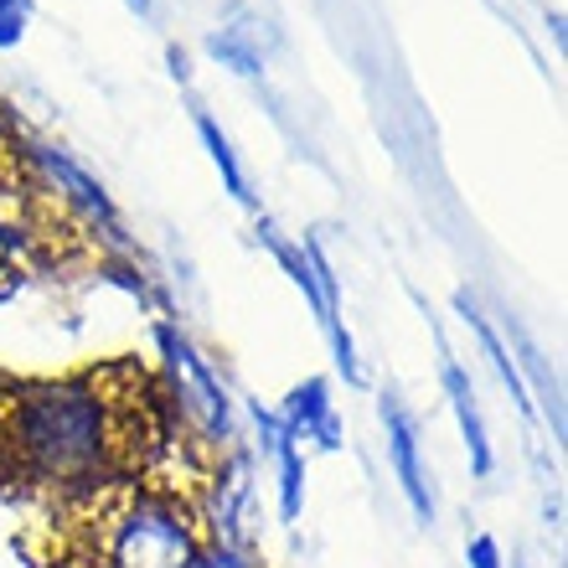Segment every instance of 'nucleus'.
<instances>
[{"label": "nucleus", "mask_w": 568, "mask_h": 568, "mask_svg": "<svg viewBox=\"0 0 568 568\" xmlns=\"http://www.w3.org/2000/svg\"><path fill=\"white\" fill-rule=\"evenodd\" d=\"M31 0H0V47H16L21 31H27Z\"/></svg>", "instance_id": "obj_7"}, {"label": "nucleus", "mask_w": 568, "mask_h": 568, "mask_svg": "<svg viewBox=\"0 0 568 568\" xmlns=\"http://www.w3.org/2000/svg\"><path fill=\"white\" fill-rule=\"evenodd\" d=\"M135 429L150 434L140 398L114 404L93 388H21L0 398V465L27 480H99L114 470Z\"/></svg>", "instance_id": "obj_1"}, {"label": "nucleus", "mask_w": 568, "mask_h": 568, "mask_svg": "<svg viewBox=\"0 0 568 568\" xmlns=\"http://www.w3.org/2000/svg\"><path fill=\"white\" fill-rule=\"evenodd\" d=\"M130 6H135V11H150V0H130Z\"/></svg>", "instance_id": "obj_9"}, {"label": "nucleus", "mask_w": 568, "mask_h": 568, "mask_svg": "<svg viewBox=\"0 0 568 568\" xmlns=\"http://www.w3.org/2000/svg\"><path fill=\"white\" fill-rule=\"evenodd\" d=\"M465 311H470V305H465ZM465 321H470V326L480 331V342H486V352H491L496 373H501V383H507V388H511V398H517V404H527V388H523V377H517V367H511V357H507V352H501V342H496V331L486 326V321H480L476 311L465 315Z\"/></svg>", "instance_id": "obj_6"}, {"label": "nucleus", "mask_w": 568, "mask_h": 568, "mask_svg": "<svg viewBox=\"0 0 568 568\" xmlns=\"http://www.w3.org/2000/svg\"><path fill=\"white\" fill-rule=\"evenodd\" d=\"M383 419H388V439H393V465H398V480H404V491H408V501H414V511H419L424 523L434 517V501H429V491H424V470H419V449H414V419H408L404 408L393 404H383Z\"/></svg>", "instance_id": "obj_3"}, {"label": "nucleus", "mask_w": 568, "mask_h": 568, "mask_svg": "<svg viewBox=\"0 0 568 568\" xmlns=\"http://www.w3.org/2000/svg\"><path fill=\"white\" fill-rule=\"evenodd\" d=\"M196 130H202V140H207V150H212V161H217V171L227 176V192L239 196V202H248L254 192H248V181H243V171H239V161H233V145L223 140V130H217L212 120H196Z\"/></svg>", "instance_id": "obj_5"}, {"label": "nucleus", "mask_w": 568, "mask_h": 568, "mask_svg": "<svg viewBox=\"0 0 568 568\" xmlns=\"http://www.w3.org/2000/svg\"><path fill=\"white\" fill-rule=\"evenodd\" d=\"M445 388H449V398H455V414H460L470 460H476V470L486 476V470H491V449H486V429H480V408H476V393H470V383H465V373L455 362H445Z\"/></svg>", "instance_id": "obj_4"}, {"label": "nucleus", "mask_w": 568, "mask_h": 568, "mask_svg": "<svg viewBox=\"0 0 568 568\" xmlns=\"http://www.w3.org/2000/svg\"><path fill=\"white\" fill-rule=\"evenodd\" d=\"M83 568H192V527L161 496H120L99 523V558Z\"/></svg>", "instance_id": "obj_2"}, {"label": "nucleus", "mask_w": 568, "mask_h": 568, "mask_svg": "<svg viewBox=\"0 0 568 568\" xmlns=\"http://www.w3.org/2000/svg\"><path fill=\"white\" fill-rule=\"evenodd\" d=\"M470 564H476V568H501V558H496V542L491 538H476V542H470Z\"/></svg>", "instance_id": "obj_8"}]
</instances>
